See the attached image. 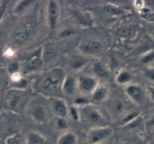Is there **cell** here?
<instances>
[{"label": "cell", "instance_id": "obj_1", "mask_svg": "<svg viewBox=\"0 0 154 144\" xmlns=\"http://www.w3.org/2000/svg\"><path fill=\"white\" fill-rule=\"evenodd\" d=\"M66 74L61 67H54L42 74L35 82V89L42 96L61 98Z\"/></svg>", "mask_w": 154, "mask_h": 144}, {"label": "cell", "instance_id": "obj_2", "mask_svg": "<svg viewBox=\"0 0 154 144\" xmlns=\"http://www.w3.org/2000/svg\"><path fill=\"white\" fill-rule=\"evenodd\" d=\"M30 97L26 89H17L11 88L5 94L3 108L6 111L20 114L29 102Z\"/></svg>", "mask_w": 154, "mask_h": 144}, {"label": "cell", "instance_id": "obj_3", "mask_svg": "<svg viewBox=\"0 0 154 144\" xmlns=\"http://www.w3.org/2000/svg\"><path fill=\"white\" fill-rule=\"evenodd\" d=\"M19 125L18 114L3 110L0 113V139H8L17 134Z\"/></svg>", "mask_w": 154, "mask_h": 144}, {"label": "cell", "instance_id": "obj_4", "mask_svg": "<svg viewBox=\"0 0 154 144\" xmlns=\"http://www.w3.org/2000/svg\"><path fill=\"white\" fill-rule=\"evenodd\" d=\"M80 118H82L87 125H93V128L107 126V121L102 112L96 107L87 104L81 107L79 111Z\"/></svg>", "mask_w": 154, "mask_h": 144}, {"label": "cell", "instance_id": "obj_5", "mask_svg": "<svg viewBox=\"0 0 154 144\" xmlns=\"http://www.w3.org/2000/svg\"><path fill=\"white\" fill-rule=\"evenodd\" d=\"M43 63L42 59V48L33 52L29 56L23 64H21V72L23 74H29L36 72L42 68Z\"/></svg>", "mask_w": 154, "mask_h": 144}, {"label": "cell", "instance_id": "obj_6", "mask_svg": "<svg viewBox=\"0 0 154 144\" xmlns=\"http://www.w3.org/2000/svg\"><path fill=\"white\" fill-rule=\"evenodd\" d=\"M113 129L111 127L104 126L92 128L87 136L89 144H99L105 141L112 134Z\"/></svg>", "mask_w": 154, "mask_h": 144}, {"label": "cell", "instance_id": "obj_7", "mask_svg": "<svg viewBox=\"0 0 154 144\" xmlns=\"http://www.w3.org/2000/svg\"><path fill=\"white\" fill-rule=\"evenodd\" d=\"M50 110L51 113L55 116L56 118H63L66 119L69 114V108L66 101L61 98H49Z\"/></svg>", "mask_w": 154, "mask_h": 144}, {"label": "cell", "instance_id": "obj_8", "mask_svg": "<svg viewBox=\"0 0 154 144\" xmlns=\"http://www.w3.org/2000/svg\"><path fill=\"white\" fill-rule=\"evenodd\" d=\"M45 105L36 103L32 105L29 109V115L32 119L37 123L44 124L49 119V113L51 110H48Z\"/></svg>", "mask_w": 154, "mask_h": 144}, {"label": "cell", "instance_id": "obj_9", "mask_svg": "<svg viewBox=\"0 0 154 144\" xmlns=\"http://www.w3.org/2000/svg\"><path fill=\"white\" fill-rule=\"evenodd\" d=\"M126 96L136 104H142L145 101V93L138 85H128L125 89Z\"/></svg>", "mask_w": 154, "mask_h": 144}, {"label": "cell", "instance_id": "obj_10", "mask_svg": "<svg viewBox=\"0 0 154 144\" xmlns=\"http://www.w3.org/2000/svg\"><path fill=\"white\" fill-rule=\"evenodd\" d=\"M34 31V27L31 22H24L21 24L14 32V37L16 42L23 43L26 42L32 34Z\"/></svg>", "mask_w": 154, "mask_h": 144}, {"label": "cell", "instance_id": "obj_11", "mask_svg": "<svg viewBox=\"0 0 154 144\" xmlns=\"http://www.w3.org/2000/svg\"><path fill=\"white\" fill-rule=\"evenodd\" d=\"M78 88L84 94L93 93L99 85L97 78L90 75H81L78 78Z\"/></svg>", "mask_w": 154, "mask_h": 144}, {"label": "cell", "instance_id": "obj_12", "mask_svg": "<svg viewBox=\"0 0 154 144\" xmlns=\"http://www.w3.org/2000/svg\"><path fill=\"white\" fill-rule=\"evenodd\" d=\"M60 8L57 1L51 0L48 4V18L51 30H54L58 23Z\"/></svg>", "mask_w": 154, "mask_h": 144}, {"label": "cell", "instance_id": "obj_13", "mask_svg": "<svg viewBox=\"0 0 154 144\" xmlns=\"http://www.w3.org/2000/svg\"><path fill=\"white\" fill-rule=\"evenodd\" d=\"M80 49L83 53L89 55H96L102 52L103 45L102 42L96 39H91L80 46Z\"/></svg>", "mask_w": 154, "mask_h": 144}, {"label": "cell", "instance_id": "obj_14", "mask_svg": "<svg viewBox=\"0 0 154 144\" xmlns=\"http://www.w3.org/2000/svg\"><path fill=\"white\" fill-rule=\"evenodd\" d=\"M78 88V78L72 75H66L63 84V94L66 96H73Z\"/></svg>", "mask_w": 154, "mask_h": 144}, {"label": "cell", "instance_id": "obj_15", "mask_svg": "<svg viewBox=\"0 0 154 144\" xmlns=\"http://www.w3.org/2000/svg\"><path fill=\"white\" fill-rule=\"evenodd\" d=\"M75 21L79 25L84 27H92L93 25V21L90 14L86 12H83L79 10H72L71 11Z\"/></svg>", "mask_w": 154, "mask_h": 144}, {"label": "cell", "instance_id": "obj_16", "mask_svg": "<svg viewBox=\"0 0 154 144\" xmlns=\"http://www.w3.org/2000/svg\"><path fill=\"white\" fill-rule=\"evenodd\" d=\"M108 109L110 113L114 116H119L120 115L123 114L125 112V103L122 99L119 98H115L110 101L108 104Z\"/></svg>", "mask_w": 154, "mask_h": 144}, {"label": "cell", "instance_id": "obj_17", "mask_svg": "<svg viewBox=\"0 0 154 144\" xmlns=\"http://www.w3.org/2000/svg\"><path fill=\"white\" fill-rule=\"evenodd\" d=\"M89 62H90V60L87 57L83 55L75 54V55H72L69 59V64L72 70H79L87 66Z\"/></svg>", "mask_w": 154, "mask_h": 144}, {"label": "cell", "instance_id": "obj_18", "mask_svg": "<svg viewBox=\"0 0 154 144\" xmlns=\"http://www.w3.org/2000/svg\"><path fill=\"white\" fill-rule=\"evenodd\" d=\"M25 144H48L45 136L36 131L28 133L25 140Z\"/></svg>", "mask_w": 154, "mask_h": 144}, {"label": "cell", "instance_id": "obj_19", "mask_svg": "<svg viewBox=\"0 0 154 144\" xmlns=\"http://www.w3.org/2000/svg\"><path fill=\"white\" fill-rule=\"evenodd\" d=\"M35 3V2L33 0H21V1L17 2L13 9L14 14L16 15L23 14L29 9L31 8L34 5Z\"/></svg>", "mask_w": 154, "mask_h": 144}, {"label": "cell", "instance_id": "obj_20", "mask_svg": "<svg viewBox=\"0 0 154 144\" xmlns=\"http://www.w3.org/2000/svg\"><path fill=\"white\" fill-rule=\"evenodd\" d=\"M108 96V88L103 85H99L92 93V100L94 102L99 103L105 101Z\"/></svg>", "mask_w": 154, "mask_h": 144}, {"label": "cell", "instance_id": "obj_21", "mask_svg": "<svg viewBox=\"0 0 154 144\" xmlns=\"http://www.w3.org/2000/svg\"><path fill=\"white\" fill-rule=\"evenodd\" d=\"M92 69L95 76H97V78H107L109 75L105 66L99 61H96L93 63Z\"/></svg>", "mask_w": 154, "mask_h": 144}, {"label": "cell", "instance_id": "obj_22", "mask_svg": "<svg viewBox=\"0 0 154 144\" xmlns=\"http://www.w3.org/2000/svg\"><path fill=\"white\" fill-rule=\"evenodd\" d=\"M57 144H78L77 136L72 132L63 133L57 140Z\"/></svg>", "mask_w": 154, "mask_h": 144}, {"label": "cell", "instance_id": "obj_23", "mask_svg": "<svg viewBox=\"0 0 154 144\" xmlns=\"http://www.w3.org/2000/svg\"><path fill=\"white\" fill-rule=\"evenodd\" d=\"M132 75L129 71L123 70L118 72L116 76V82L119 85H129V82L132 81Z\"/></svg>", "mask_w": 154, "mask_h": 144}, {"label": "cell", "instance_id": "obj_24", "mask_svg": "<svg viewBox=\"0 0 154 144\" xmlns=\"http://www.w3.org/2000/svg\"><path fill=\"white\" fill-rule=\"evenodd\" d=\"M56 48L53 46H48L47 48L42 49V59L43 62L50 61L53 60L57 56Z\"/></svg>", "mask_w": 154, "mask_h": 144}, {"label": "cell", "instance_id": "obj_25", "mask_svg": "<svg viewBox=\"0 0 154 144\" xmlns=\"http://www.w3.org/2000/svg\"><path fill=\"white\" fill-rule=\"evenodd\" d=\"M154 49V44L151 42H145L141 44L137 49V54L143 56Z\"/></svg>", "mask_w": 154, "mask_h": 144}, {"label": "cell", "instance_id": "obj_26", "mask_svg": "<svg viewBox=\"0 0 154 144\" xmlns=\"http://www.w3.org/2000/svg\"><path fill=\"white\" fill-rule=\"evenodd\" d=\"M8 72L10 75H15V74L20 73L21 72V64L18 61H12L8 63L7 68Z\"/></svg>", "mask_w": 154, "mask_h": 144}, {"label": "cell", "instance_id": "obj_27", "mask_svg": "<svg viewBox=\"0 0 154 144\" xmlns=\"http://www.w3.org/2000/svg\"><path fill=\"white\" fill-rule=\"evenodd\" d=\"M104 11H105L107 14L112 17L119 16V15H121L123 13V11L120 8L116 7V6L111 5H107L106 6H105Z\"/></svg>", "mask_w": 154, "mask_h": 144}, {"label": "cell", "instance_id": "obj_28", "mask_svg": "<svg viewBox=\"0 0 154 144\" xmlns=\"http://www.w3.org/2000/svg\"><path fill=\"white\" fill-rule=\"evenodd\" d=\"M141 61L143 64H148L154 61V49L143 55L141 57Z\"/></svg>", "mask_w": 154, "mask_h": 144}, {"label": "cell", "instance_id": "obj_29", "mask_svg": "<svg viewBox=\"0 0 154 144\" xmlns=\"http://www.w3.org/2000/svg\"><path fill=\"white\" fill-rule=\"evenodd\" d=\"M119 65H120V62H119L118 59L115 57L114 55H111L108 57V66L112 70H115L118 68Z\"/></svg>", "mask_w": 154, "mask_h": 144}, {"label": "cell", "instance_id": "obj_30", "mask_svg": "<svg viewBox=\"0 0 154 144\" xmlns=\"http://www.w3.org/2000/svg\"><path fill=\"white\" fill-rule=\"evenodd\" d=\"M7 144H25L19 134H15L7 139Z\"/></svg>", "mask_w": 154, "mask_h": 144}, {"label": "cell", "instance_id": "obj_31", "mask_svg": "<svg viewBox=\"0 0 154 144\" xmlns=\"http://www.w3.org/2000/svg\"><path fill=\"white\" fill-rule=\"evenodd\" d=\"M55 125V126L60 130L66 129L67 128V122H66V119H63V118H56Z\"/></svg>", "mask_w": 154, "mask_h": 144}, {"label": "cell", "instance_id": "obj_32", "mask_svg": "<svg viewBox=\"0 0 154 144\" xmlns=\"http://www.w3.org/2000/svg\"><path fill=\"white\" fill-rule=\"evenodd\" d=\"M144 75L150 82L154 83V68L147 67L144 69Z\"/></svg>", "mask_w": 154, "mask_h": 144}, {"label": "cell", "instance_id": "obj_33", "mask_svg": "<svg viewBox=\"0 0 154 144\" xmlns=\"http://www.w3.org/2000/svg\"><path fill=\"white\" fill-rule=\"evenodd\" d=\"M75 104L76 106L81 107L89 104V101L85 98V97H78V98L75 100Z\"/></svg>", "mask_w": 154, "mask_h": 144}, {"label": "cell", "instance_id": "obj_34", "mask_svg": "<svg viewBox=\"0 0 154 144\" xmlns=\"http://www.w3.org/2000/svg\"><path fill=\"white\" fill-rule=\"evenodd\" d=\"M7 6H8L7 2H3L2 3L0 4V22H1L2 20L3 19L5 14L6 10H7Z\"/></svg>", "mask_w": 154, "mask_h": 144}, {"label": "cell", "instance_id": "obj_35", "mask_svg": "<svg viewBox=\"0 0 154 144\" xmlns=\"http://www.w3.org/2000/svg\"><path fill=\"white\" fill-rule=\"evenodd\" d=\"M70 113L72 117L73 118L74 120H78L80 119V114H79V111L78 110V109L75 108V107H72V108L70 109Z\"/></svg>", "mask_w": 154, "mask_h": 144}, {"label": "cell", "instance_id": "obj_36", "mask_svg": "<svg viewBox=\"0 0 154 144\" xmlns=\"http://www.w3.org/2000/svg\"><path fill=\"white\" fill-rule=\"evenodd\" d=\"M135 33V30L133 28H126L123 29V32H122V34L124 35L125 36H131Z\"/></svg>", "mask_w": 154, "mask_h": 144}, {"label": "cell", "instance_id": "obj_37", "mask_svg": "<svg viewBox=\"0 0 154 144\" xmlns=\"http://www.w3.org/2000/svg\"><path fill=\"white\" fill-rule=\"evenodd\" d=\"M74 33V31L73 30H71L70 29H66V30H64L63 32H62V33L60 34V36H62V37H67V36H71V35H72Z\"/></svg>", "mask_w": 154, "mask_h": 144}, {"label": "cell", "instance_id": "obj_38", "mask_svg": "<svg viewBox=\"0 0 154 144\" xmlns=\"http://www.w3.org/2000/svg\"><path fill=\"white\" fill-rule=\"evenodd\" d=\"M134 2H135V5H134L135 6V8L140 11L142 8H144V6H145V5H144L145 2L144 1H135Z\"/></svg>", "mask_w": 154, "mask_h": 144}, {"label": "cell", "instance_id": "obj_39", "mask_svg": "<svg viewBox=\"0 0 154 144\" xmlns=\"http://www.w3.org/2000/svg\"><path fill=\"white\" fill-rule=\"evenodd\" d=\"M147 89H148L149 96L150 97L152 101H154V86H150Z\"/></svg>", "mask_w": 154, "mask_h": 144}, {"label": "cell", "instance_id": "obj_40", "mask_svg": "<svg viewBox=\"0 0 154 144\" xmlns=\"http://www.w3.org/2000/svg\"><path fill=\"white\" fill-rule=\"evenodd\" d=\"M124 144H146V143L140 140H129V141L126 142Z\"/></svg>", "mask_w": 154, "mask_h": 144}, {"label": "cell", "instance_id": "obj_41", "mask_svg": "<svg viewBox=\"0 0 154 144\" xmlns=\"http://www.w3.org/2000/svg\"><path fill=\"white\" fill-rule=\"evenodd\" d=\"M147 125H148L149 127H150V128H153V127H154V117L152 118V119L149 121Z\"/></svg>", "mask_w": 154, "mask_h": 144}, {"label": "cell", "instance_id": "obj_42", "mask_svg": "<svg viewBox=\"0 0 154 144\" xmlns=\"http://www.w3.org/2000/svg\"><path fill=\"white\" fill-rule=\"evenodd\" d=\"M0 144H7V139H0Z\"/></svg>", "mask_w": 154, "mask_h": 144}, {"label": "cell", "instance_id": "obj_43", "mask_svg": "<svg viewBox=\"0 0 154 144\" xmlns=\"http://www.w3.org/2000/svg\"><path fill=\"white\" fill-rule=\"evenodd\" d=\"M151 36H152V37H153V40H154V28L153 29V30H152Z\"/></svg>", "mask_w": 154, "mask_h": 144}]
</instances>
